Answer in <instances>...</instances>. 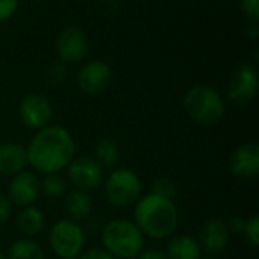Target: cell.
Returning a JSON list of instances; mask_svg holds the SVG:
<instances>
[{
    "label": "cell",
    "mask_w": 259,
    "mask_h": 259,
    "mask_svg": "<svg viewBox=\"0 0 259 259\" xmlns=\"http://www.w3.org/2000/svg\"><path fill=\"white\" fill-rule=\"evenodd\" d=\"M102 2H114V0H102Z\"/></svg>",
    "instance_id": "35"
},
{
    "label": "cell",
    "mask_w": 259,
    "mask_h": 259,
    "mask_svg": "<svg viewBox=\"0 0 259 259\" xmlns=\"http://www.w3.org/2000/svg\"><path fill=\"white\" fill-rule=\"evenodd\" d=\"M17 228L24 238H33L46 228V215L33 205L24 206L17 215Z\"/></svg>",
    "instance_id": "18"
},
{
    "label": "cell",
    "mask_w": 259,
    "mask_h": 259,
    "mask_svg": "<svg viewBox=\"0 0 259 259\" xmlns=\"http://www.w3.org/2000/svg\"><path fill=\"white\" fill-rule=\"evenodd\" d=\"M11 214H12V203H11V200L8 199V196L0 194V226L9 220Z\"/></svg>",
    "instance_id": "28"
},
{
    "label": "cell",
    "mask_w": 259,
    "mask_h": 259,
    "mask_svg": "<svg viewBox=\"0 0 259 259\" xmlns=\"http://www.w3.org/2000/svg\"><path fill=\"white\" fill-rule=\"evenodd\" d=\"M184 108L190 118L200 126H214L225 115V102L220 93L206 83L191 87L184 97Z\"/></svg>",
    "instance_id": "4"
},
{
    "label": "cell",
    "mask_w": 259,
    "mask_h": 259,
    "mask_svg": "<svg viewBox=\"0 0 259 259\" xmlns=\"http://www.w3.org/2000/svg\"><path fill=\"white\" fill-rule=\"evenodd\" d=\"M259 90V76L256 67L252 64L240 65L231 76L226 88V96L231 102L246 105L252 102Z\"/></svg>",
    "instance_id": "9"
},
{
    "label": "cell",
    "mask_w": 259,
    "mask_h": 259,
    "mask_svg": "<svg viewBox=\"0 0 259 259\" xmlns=\"http://www.w3.org/2000/svg\"><path fill=\"white\" fill-rule=\"evenodd\" d=\"M226 226H228V231H229L231 235H240V234H243V231H244L246 219H243V217H240V215L231 217V219L226 222Z\"/></svg>",
    "instance_id": "27"
},
{
    "label": "cell",
    "mask_w": 259,
    "mask_h": 259,
    "mask_svg": "<svg viewBox=\"0 0 259 259\" xmlns=\"http://www.w3.org/2000/svg\"><path fill=\"white\" fill-rule=\"evenodd\" d=\"M229 170L240 179H256L259 175V146L244 143L238 146L229 158Z\"/></svg>",
    "instance_id": "13"
},
{
    "label": "cell",
    "mask_w": 259,
    "mask_h": 259,
    "mask_svg": "<svg viewBox=\"0 0 259 259\" xmlns=\"http://www.w3.org/2000/svg\"><path fill=\"white\" fill-rule=\"evenodd\" d=\"M67 176L76 190L87 193L99 188L105 179L103 168L90 156H74L67 167Z\"/></svg>",
    "instance_id": "10"
},
{
    "label": "cell",
    "mask_w": 259,
    "mask_h": 259,
    "mask_svg": "<svg viewBox=\"0 0 259 259\" xmlns=\"http://www.w3.org/2000/svg\"><path fill=\"white\" fill-rule=\"evenodd\" d=\"M74 152L71 134L59 124H49L36 131L26 146L27 165L41 175L61 173L73 161Z\"/></svg>",
    "instance_id": "1"
},
{
    "label": "cell",
    "mask_w": 259,
    "mask_h": 259,
    "mask_svg": "<svg viewBox=\"0 0 259 259\" xmlns=\"http://www.w3.org/2000/svg\"><path fill=\"white\" fill-rule=\"evenodd\" d=\"M41 194L39 179L33 171L23 170L11 178L8 185V199L12 205L17 206H30L33 205Z\"/></svg>",
    "instance_id": "12"
},
{
    "label": "cell",
    "mask_w": 259,
    "mask_h": 259,
    "mask_svg": "<svg viewBox=\"0 0 259 259\" xmlns=\"http://www.w3.org/2000/svg\"><path fill=\"white\" fill-rule=\"evenodd\" d=\"M94 161L102 168H112L120 161V147L111 138H100L94 146Z\"/></svg>",
    "instance_id": "19"
},
{
    "label": "cell",
    "mask_w": 259,
    "mask_h": 259,
    "mask_svg": "<svg viewBox=\"0 0 259 259\" xmlns=\"http://www.w3.org/2000/svg\"><path fill=\"white\" fill-rule=\"evenodd\" d=\"M18 117L27 129L39 131L50 124L53 106L46 96L39 93H30L21 99L18 105Z\"/></svg>",
    "instance_id": "8"
},
{
    "label": "cell",
    "mask_w": 259,
    "mask_h": 259,
    "mask_svg": "<svg viewBox=\"0 0 259 259\" xmlns=\"http://www.w3.org/2000/svg\"><path fill=\"white\" fill-rule=\"evenodd\" d=\"M258 35H259L258 21H250V23H249V26H247V36H249L250 39L256 41V39H258Z\"/></svg>",
    "instance_id": "31"
},
{
    "label": "cell",
    "mask_w": 259,
    "mask_h": 259,
    "mask_svg": "<svg viewBox=\"0 0 259 259\" xmlns=\"http://www.w3.org/2000/svg\"><path fill=\"white\" fill-rule=\"evenodd\" d=\"M65 79H67V65L61 61L50 64V67L46 71V80L53 87H59L64 83Z\"/></svg>",
    "instance_id": "23"
},
{
    "label": "cell",
    "mask_w": 259,
    "mask_h": 259,
    "mask_svg": "<svg viewBox=\"0 0 259 259\" xmlns=\"http://www.w3.org/2000/svg\"><path fill=\"white\" fill-rule=\"evenodd\" d=\"M6 259H46L42 247L32 238L15 240L6 253Z\"/></svg>",
    "instance_id": "20"
},
{
    "label": "cell",
    "mask_w": 259,
    "mask_h": 259,
    "mask_svg": "<svg viewBox=\"0 0 259 259\" xmlns=\"http://www.w3.org/2000/svg\"><path fill=\"white\" fill-rule=\"evenodd\" d=\"M39 187L44 196L50 199H59L65 196L68 185L64 176H61V173H50V175H44L42 181H39Z\"/></svg>",
    "instance_id": "21"
},
{
    "label": "cell",
    "mask_w": 259,
    "mask_h": 259,
    "mask_svg": "<svg viewBox=\"0 0 259 259\" xmlns=\"http://www.w3.org/2000/svg\"><path fill=\"white\" fill-rule=\"evenodd\" d=\"M135 259H167V256L159 249H143Z\"/></svg>",
    "instance_id": "30"
},
{
    "label": "cell",
    "mask_w": 259,
    "mask_h": 259,
    "mask_svg": "<svg viewBox=\"0 0 259 259\" xmlns=\"http://www.w3.org/2000/svg\"><path fill=\"white\" fill-rule=\"evenodd\" d=\"M103 250L115 259H135L144 249V235L129 219H112L100 232Z\"/></svg>",
    "instance_id": "3"
},
{
    "label": "cell",
    "mask_w": 259,
    "mask_h": 259,
    "mask_svg": "<svg viewBox=\"0 0 259 259\" xmlns=\"http://www.w3.org/2000/svg\"><path fill=\"white\" fill-rule=\"evenodd\" d=\"M240 8L244 17H247L250 21L259 20V0H241Z\"/></svg>",
    "instance_id": "26"
},
{
    "label": "cell",
    "mask_w": 259,
    "mask_h": 259,
    "mask_svg": "<svg viewBox=\"0 0 259 259\" xmlns=\"http://www.w3.org/2000/svg\"><path fill=\"white\" fill-rule=\"evenodd\" d=\"M49 246L58 258H79L85 247V231L74 220H58L50 229Z\"/></svg>",
    "instance_id": "6"
},
{
    "label": "cell",
    "mask_w": 259,
    "mask_h": 259,
    "mask_svg": "<svg viewBox=\"0 0 259 259\" xmlns=\"http://www.w3.org/2000/svg\"><path fill=\"white\" fill-rule=\"evenodd\" d=\"M0 42H2V36H0Z\"/></svg>",
    "instance_id": "36"
},
{
    "label": "cell",
    "mask_w": 259,
    "mask_h": 259,
    "mask_svg": "<svg viewBox=\"0 0 259 259\" xmlns=\"http://www.w3.org/2000/svg\"><path fill=\"white\" fill-rule=\"evenodd\" d=\"M152 194L161 196V197H167L175 200V197L178 196V185L173 179L170 178H158L153 181L152 184Z\"/></svg>",
    "instance_id": "22"
},
{
    "label": "cell",
    "mask_w": 259,
    "mask_h": 259,
    "mask_svg": "<svg viewBox=\"0 0 259 259\" xmlns=\"http://www.w3.org/2000/svg\"><path fill=\"white\" fill-rule=\"evenodd\" d=\"M64 208L67 211L68 219L79 223L82 220H87L91 215L93 200H91V197H90V194L87 191L74 188V190L65 193Z\"/></svg>",
    "instance_id": "17"
},
{
    "label": "cell",
    "mask_w": 259,
    "mask_h": 259,
    "mask_svg": "<svg viewBox=\"0 0 259 259\" xmlns=\"http://www.w3.org/2000/svg\"><path fill=\"white\" fill-rule=\"evenodd\" d=\"M229 241H231V234L223 219L211 217L203 223L200 229L199 244L205 252L211 255H219L226 250Z\"/></svg>",
    "instance_id": "14"
},
{
    "label": "cell",
    "mask_w": 259,
    "mask_h": 259,
    "mask_svg": "<svg viewBox=\"0 0 259 259\" xmlns=\"http://www.w3.org/2000/svg\"><path fill=\"white\" fill-rule=\"evenodd\" d=\"M111 79V67L102 59H93L80 67L77 73V87L87 96H97L109 87Z\"/></svg>",
    "instance_id": "11"
},
{
    "label": "cell",
    "mask_w": 259,
    "mask_h": 259,
    "mask_svg": "<svg viewBox=\"0 0 259 259\" xmlns=\"http://www.w3.org/2000/svg\"><path fill=\"white\" fill-rule=\"evenodd\" d=\"M167 259H199L202 256V247L199 240L188 234L171 235L165 249Z\"/></svg>",
    "instance_id": "16"
},
{
    "label": "cell",
    "mask_w": 259,
    "mask_h": 259,
    "mask_svg": "<svg viewBox=\"0 0 259 259\" xmlns=\"http://www.w3.org/2000/svg\"><path fill=\"white\" fill-rule=\"evenodd\" d=\"M20 6V0H0V23L11 20Z\"/></svg>",
    "instance_id": "25"
},
{
    "label": "cell",
    "mask_w": 259,
    "mask_h": 259,
    "mask_svg": "<svg viewBox=\"0 0 259 259\" xmlns=\"http://www.w3.org/2000/svg\"><path fill=\"white\" fill-rule=\"evenodd\" d=\"M103 191L108 203L115 208L135 205L143 194L140 176L131 168H115L103 179Z\"/></svg>",
    "instance_id": "5"
},
{
    "label": "cell",
    "mask_w": 259,
    "mask_h": 259,
    "mask_svg": "<svg viewBox=\"0 0 259 259\" xmlns=\"http://www.w3.org/2000/svg\"><path fill=\"white\" fill-rule=\"evenodd\" d=\"M243 235L246 237L247 243L252 247H258L259 246V217L253 215L249 220H246V226L243 231Z\"/></svg>",
    "instance_id": "24"
},
{
    "label": "cell",
    "mask_w": 259,
    "mask_h": 259,
    "mask_svg": "<svg viewBox=\"0 0 259 259\" xmlns=\"http://www.w3.org/2000/svg\"><path fill=\"white\" fill-rule=\"evenodd\" d=\"M199 259H214V258H211V256H200Z\"/></svg>",
    "instance_id": "33"
},
{
    "label": "cell",
    "mask_w": 259,
    "mask_h": 259,
    "mask_svg": "<svg viewBox=\"0 0 259 259\" xmlns=\"http://www.w3.org/2000/svg\"><path fill=\"white\" fill-rule=\"evenodd\" d=\"M0 259H6V255H5V253H3L2 250H0Z\"/></svg>",
    "instance_id": "32"
},
{
    "label": "cell",
    "mask_w": 259,
    "mask_h": 259,
    "mask_svg": "<svg viewBox=\"0 0 259 259\" xmlns=\"http://www.w3.org/2000/svg\"><path fill=\"white\" fill-rule=\"evenodd\" d=\"M90 52V39L85 30L79 26H68L62 29L56 38L58 61L67 64H77L87 59Z\"/></svg>",
    "instance_id": "7"
},
{
    "label": "cell",
    "mask_w": 259,
    "mask_h": 259,
    "mask_svg": "<svg viewBox=\"0 0 259 259\" xmlns=\"http://www.w3.org/2000/svg\"><path fill=\"white\" fill-rule=\"evenodd\" d=\"M27 153L26 147L20 143L5 141L0 143V176L12 178L26 170Z\"/></svg>",
    "instance_id": "15"
},
{
    "label": "cell",
    "mask_w": 259,
    "mask_h": 259,
    "mask_svg": "<svg viewBox=\"0 0 259 259\" xmlns=\"http://www.w3.org/2000/svg\"><path fill=\"white\" fill-rule=\"evenodd\" d=\"M59 259H79V258H59Z\"/></svg>",
    "instance_id": "34"
},
{
    "label": "cell",
    "mask_w": 259,
    "mask_h": 259,
    "mask_svg": "<svg viewBox=\"0 0 259 259\" xmlns=\"http://www.w3.org/2000/svg\"><path fill=\"white\" fill-rule=\"evenodd\" d=\"M134 223L144 237L165 240L175 235L179 226V209L175 200L150 193L135 203Z\"/></svg>",
    "instance_id": "2"
},
{
    "label": "cell",
    "mask_w": 259,
    "mask_h": 259,
    "mask_svg": "<svg viewBox=\"0 0 259 259\" xmlns=\"http://www.w3.org/2000/svg\"><path fill=\"white\" fill-rule=\"evenodd\" d=\"M79 259H115L112 255H109L106 250H103L102 247H94L90 249L87 252H82Z\"/></svg>",
    "instance_id": "29"
}]
</instances>
